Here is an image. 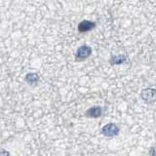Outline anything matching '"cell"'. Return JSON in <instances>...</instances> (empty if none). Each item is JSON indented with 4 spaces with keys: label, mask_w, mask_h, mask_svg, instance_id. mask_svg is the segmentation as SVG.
I'll return each instance as SVG.
<instances>
[{
    "label": "cell",
    "mask_w": 156,
    "mask_h": 156,
    "mask_svg": "<svg viewBox=\"0 0 156 156\" xmlns=\"http://www.w3.org/2000/svg\"><path fill=\"white\" fill-rule=\"evenodd\" d=\"M101 133L105 136H114L119 134V128L114 123H108L102 127Z\"/></svg>",
    "instance_id": "6da1fadb"
},
{
    "label": "cell",
    "mask_w": 156,
    "mask_h": 156,
    "mask_svg": "<svg viewBox=\"0 0 156 156\" xmlns=\"http://www.w3.org/2000/svg\"><path fill=\"white\" fill-rule=\"evenodd\" d=\"M140 97L145 102H153L156 101V90L152 88L144 89L140 93Z\"/></svg>",
    "instance_id": "7a4b0ae2"
},
{
    "label": "cell",
    "mask_w": 156,
    "mask_h": 156,
    "mask_svg": "<svg viewBox=\"0 0 156 156\" xmlns=\"http://www.w3.org/2000/svg\"><path fill=\"white\" fill-rule=\"evenodd\" d=\"M92 55V49L91 47L87 45H83L81 47L78 48V50L76 52V58L77 60H85V58H89Z\"/></svg>",
    "instance_id": "3957f363"
},
{
    "label": "cell",
    "mask_w": 156,
    "mask_h": 156,
    "mask_svg": "<svg viewBox=\"0 0 156 156\" xmlns=\"http://www.w3.org/2000/svg\"><path fill=\"white\" fill-rule=\"evenodd\" d=\"M95 27H96V23L91 21H82L78 24V31L81 33H84V32L92 30Z\"/></svg>",
    "instance_id": "277c9868"
},
{
    "label": "cell",
    "mask_w": 156,
    "mask_h": 156,
    "mask_svg": "<svg viewBox=\"0 0 156 156\" xmlns=\"http://www.w3.org/2000/svg\"><path fill=\"white\" fill-rule=\"evenodd\" d=\"M102 113V109L100 106H93L89 108L86 112V116L90 117V118H98Z\"/></svg>",
    "instance_id": "5b68a950"
},
{
    "label": "cell",
    "mask_w": 156,
    "mask_h": 156,
    "mask_svg": "<svg viewBox=\"0 0 156 156\" xmlns=\"http://www.w3.org/2000/svg\"><path fill=\"white\" fill-rule=\"evenodd\" d=\"M127 60V57L125 55H118V56H113L111 57V58L109 60V62L111 65H121V63L125 62Z\"/></svg>",
    "instance_id": "8992f818"
},
{
    "label": "cell",
    "mask_w": 156,
    "mask_h": 156,
    "mask_svg": "<svg viewBox=\"0 0 156 156\" xmlns=\"http://www.w3.org/2000/svg\"><path fill=\"white\" fill-rule=\"evenodd\" d=\"M26 80L27 82L28 83V84H30V85H34V84H36V83L38 82L39 80V76L37 73H28V74L26 76Z\"/></svg>",
    "instance_id": "52a82bcc"
},
{
    "label": "cell",
    "mask_w": 156,
    "mask_h": 156,
    "mask_svg": "<svg viewBox=\"0 0 156 156\" xmlns=\"http://www.w3.org/2000/svg\"><path fill=\"white\" fill-rule=\"evenodd\" d=\"M149 156H156V147H152L150 149Z\"/></svg>",
    "instance_id": "ba28073f"
},
{
    "label": "cell",
    "mask_w": 156,
    "mask_h": 156,
    "mask_svg": "<svg viewBox=\"0 0 156 156\" xmlns=\"http://www.w3.org/2000/svg\"><path fill=\"white\" fill-rule=\"evenodd\" d=\"M0 156H10V154L6 150H1L0 151Z\"/></svg>",
    "instance_id": "9c48e42d"
}]
</instances>
